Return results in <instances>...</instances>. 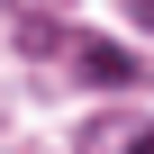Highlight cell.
Returning <instances> with one entry per match:
<instances>
[{"instance_id":"cell-1","label":"cell","mask_w":154,"mask_h":154,"mask_svg":"<svg viewBox=\"0 0 154 154\" xmlns=\"http://www.w3.org/2000/svg\"><path fill=\"white\" fill-rule=\"evenodd\" d=\"M72 63H82V72H100V82H136V54H118V45H100V36H82V45H72Z\"/></svg>"},{"instance_id":"cell-2","label":"cell","mask_w":154,"mask_h":154,"mask_svg":"<svg viewBox=\"0 0 154 154\" xmlns=\"http://www.w3.org/2000/svg\"><path fill=\"white\" fill-rule=\"evenodd\" d=\"M82 154H145V118H109V127H91Z\"/></svg>"}]
</instances>
